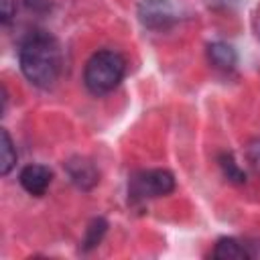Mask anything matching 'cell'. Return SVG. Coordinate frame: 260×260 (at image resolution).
Wrapping results in <instances>:
<instances>
[{
	"label": "cell",
	"mask_w": 260,
	"mask_h": 260,
	"mask_svg": "<svg viewBox=\"0 0 260 260\" xmlns=\"http://www.w3.org/2000/svg\"><path fill=\"white\" fill-rule=\"evenodd\" d=\"M106 230H108V221L104 217H93L89 221V225L85 228V236H83V242H81V250L83 252H89L93 250L95 246H100L102 238L106 236Z\"/></svg>",
	"instance_id": "cell-10"
},
{
	"label": "cell",
	"mask_w": 260,
	"mask_h": 260,
	"mask_svg": "<svg viewBox=\"0 0 260 260\" xmlns=\"http://www.w3.org/2000/svg\"><path fill=\"white\" fill-rule=\"evenodd\" d=\"M175 191V177L167 169H148L138 171L128 181V199L138 205L148 199L165 197Z\"/></svg>",
	"instance_id": "cell-3"
},
{
	"label": "cell",
	"mask_w": 260,
	"mask_h": 260,
	"mask_svg": "<svg viewBox=\"0 0 260 260\" xmlns=\"http://www.w3.org/2000/svg\"><path fill=\"white\" fill-rule=\"evenodd\" d=\"M124 73H126L124 57L112 49H102L87 59L83 69V83L89 93L106 95L120 85Z\"/></svg>",
	"instance_id": "cell-2"
},
{
	"label": "cell",
	"mask_w": 260,
	"mask_h": 260,
	"mask_svg": "<svg viewBox=\"0 0 260 260\" xmlns=\"http://www.w3.org/2000/svg\"><path fill=\"white\" fill-rule=\"evenodd\" d=\"M246 154H248V160L254 167V171L260 175V138H254V140L248 142Z\"/></svg>",
	"instance_id": "cell-12"
},
{
	"label": "cell",
	"mask_w": 260,
	"mask_h": 260,
	"mask_svg": "<svg viewBox=\"0 0 260 260\" xmlns=\"http://www.w3.org/2000/svg\"><path fill=\"white\" fill-rule=\"evenodd\" d=\"M16 14V2L14 0H0V20L2 24H8Z\"/></svg>",
	"instance_id": "cell-13"
},
{
	"label": "cell",
	"mask_w": 260,
	"mask_h": 260,
	"mask_svg": "<svg viewBox=\"0 0 260 260\" xmlns=\"http://www.w3.org/2000/svg\"><path fill=\"white\" fill-rule=\"evenodd\" d=\"M138 18L146 28L162 30L175 22V12L169 0H142L138 4Z\"/></svg>",
	"instance_id": "cell-4"
},
{
	"label": "cell",
	"mask_w": 260,
	"mask_h": 260,
	"mask_svg": "<svg viewBox=\"0 0 260 260\" xmlns=\"http://www.w3.org/2000/svg\"><path fill=\"white\" fill-rule=\"evenodd\" d=\"M250 256L252 254L248 252V246L236 238H219L211 252V258H217V260H244Z\"/></svg>",
	"instance_id": "cell-8"
},
{
	"label": "cell",
	"mask_w": 260,
	"mask_h": 260,
	"mask_svg": "<svg viewBox=\"0 0 260 260\" xmlns=\"http://www.w3.org/2000/svg\"><path fill=\"white\" fill-rule=\"evenodd\" d=\"M0 138H2V142H0V173L6 177L14 169L18 154H16V146H14V142H12V138H10L6 128L0 130Z\"/></svg>",
	"instance_id": "cell-9"
},
{
	"label": "cell",
	"mask_w": 260,
	"mask_h": 260,
	"mask_svg": "<svg viewBox=\"0 0 260 260\" xmlns=\"http://www.w3.org/2000/svg\"><path fill=\"white\" fill-rule=\"evenodd\" d=\"M22 189L28 193V195H35V197H41L45 195V191L49 189L51 181H53V173L49 167L45 165H26L22 171H20V177H18Z\"/></svg>",
	"instance_id": "cell-6"
},
{
	"label": "cell",
	"mask_w": 260,
	"mask_h": 260,
	"mask_svg": "<svg viewBox=\"0 0 260 260\" xmlns=\"http://www.w3.org/2000/svg\"><path fill=\"white\" fill-rule=\"evenodd\" d=\"M217 162H219V169H221V173H223V177L228 181L238 183V185L246 183V173L238 167V162H236V158H234L232 152H221L217 156Z\"/></svg>",
	"instance_id": "cell-11"
},
{
	"label": "cell",
	"mask_w": 260,
	"mask_h": 260,
	"mask_svg": "<svg viewBox=\"0 0 260 260\" xmlns=\"http://www.w3.org/2000/svg\"><path fill=\"white\" fill-rule=\"evenodd\" d=\"M65 169H67V175H69L71 183L81 191L93 189L98 185V181H100V173H98L95 165L89 158L73 156V158H69L65 162Z\"/></svg>",
	"instance_id": "cell-5"
},
{
	"label": "cell",
	"mask_w": 260,
	"mask_h": 260,
	"mask_svg": "<svg viewBox=\"0 0 260 260\" xmlns=\"http://www.w3.org/2000/svg\"><path fill=\"white\" fill-rule=\"evenodd\" d=\"M207 57H209L211 65L221 71H232L238 63V55H236L234 47L228 43H221V41L207 45Z\"/></svg>",
	"instance_id": "cell-7"
},
{
	"label": "cell",
	"mask_w": 260,
	"mask_h": 260,
	"mask_svg": "<svg viewBox=\"0 0 260 260\" xmlns=\"http://www.w3.org/2000/svg\"><path fill=\"white\" fill-rule=\"evenodd\" d=\"M18 63L22 75L37 87L49 89L61 75V47L47 30H30L18 49Z\"/></svg>",
	"instance_id": "cell-1"
},
{
	"label": "cell",
	"mask_w": 260,
	"mask_h": 260,
	"mask_svg": "<svg viewBox=\"0 0 260 260\" xmlns=\"http://www.w3.org/2000/svg\"><path fill=\"white\" fill-rule=\"evenodd\" d=\"M24 4L32 10H39V8H47V0H24Z\"/></svg>",
	"instance_id": "cell-14"
}]
</instances>
